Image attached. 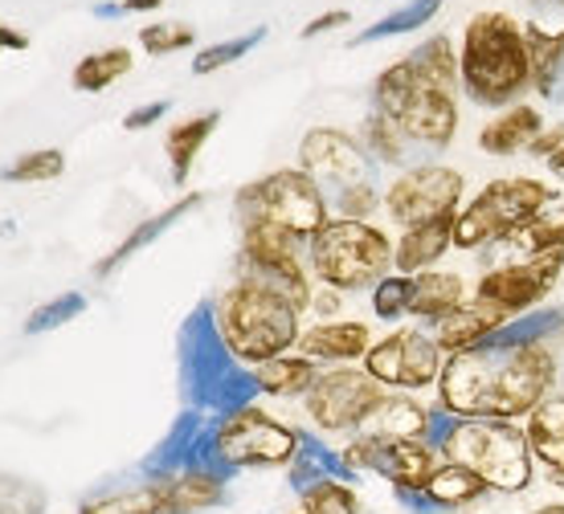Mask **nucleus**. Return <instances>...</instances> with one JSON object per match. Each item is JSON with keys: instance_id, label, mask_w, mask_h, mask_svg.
Segmentation results:
<instances>
[{"instance_id": "1", "label": "nucleus", "mask_w": 564, "mask_h": 514, "mask_svg": "<svg viewBox=\"0 0 564 514\" xmlns=\"http://www.w3.org/2000/svg\"><path fill=\"white\" fill-rule=\"evenodd\" d=\"M561 356L552 343L508 348L487 339L482 348L446 356L434 404L451 417L479 420H528L556 392Z\"/></svg>"}, {"instance_id": "2", "label": "nucleus", "mask_w": 564, "mask_h": 514, "mask_svg": "<svg viewBox=\"0 0 564 514\" xmlns=\"http://www.w3.org/2000/svg\"><path fill=\"white\" fill-rule=\"evenodd\" d=\"M458 90L482 111H508L532 90L523 21L511 13H475L458 42Z\"/></svg>"}, {"instance_id": "3", "label": "nucleus", "mask_w": 564, "mask_h": 514, "mask_svg": "<svg viewBox=\"0 0 564 514\" xmlns=\"http://www.w3.org/2000/svg\"><path fill=\"white\" fill-rule=\"evenodd\" d=\"M437 449L446 461H458L479 473L499 499H520L536 486L540 458L520 420H479L446 413L442 433H437Z\"/></svg>"}, {"instance_id": "4", "label": "nucleus", "mask_w": 564, "mask_h": 514, "mask_svg": "<svg viewBox=\"0 0 564 514\" xmlns=\"http://www.w3.org/2000/svg\"><path fill=\"white\" fill-rule=\"evenodd\" d=\"M213 319L241 368H258L295 351L303 335V310L250 278H234V286L217 294Z\"/></svg>"}, {"instance_id": "5", "label": "nucleus", "mask_w": 564, "mask_h": 514, "mask_svg": "<svg viewBox=\"0 0 564 514\" xmlns=\"http://www.w3.org/2000/svg\"><path fill=\"white\" fill-rule=\"evenodd\" d=\"M181 384H184V401L193 404L197 413H234L241 404L258 401V384L254 372L241 368L234 356H229L226 339L217 331V319H213V303L197 306L181 327Z\"/></svg>"}, {"instance_id": "6", "label": "nucleus", "mask_w": 564, "mask_h": 514, "mask_svg": "<svg viewBox=\"0 0 564 514\" xmlns=\"http://www.w3.org/2000/svg\"><path fill=\"white\" fill-rule=\"evenodd\" d=\"M307 270L319 286L339 294L372 291L393 274V237L372 221H332L307 241Z\"/></svg>"}, {"instance_id": "7", "label": "nucleus", "mask_w": 564, "mask_h": 514, "mask_svg": "<svg viewBox=\"0 0 564 514\" xmlns=\"http://www.w3.org/2000/svg\"><path fill=\"white\" fill-rule=\"evenodd\" d=\"M556 205V188L536 176H503L482 184L454 217V250L479 253L508 245L523 225H532L544 209Z\"/></svg>"}, {"instance_id": "8", "label": "nucleus", "mask_w": 564, "mask_h": 514, "mask_svg": "<svg viewBox=\"0 0 564 514\" xmlns=\"http://www.w3.org/2000/svg\"><path fill=\"white\" fill-rule=\"evenodd\" d=\"M234 212H238V225L262 221L295 233L299 241H311L332 221L324 188L303 167H279V172H267L262 181L241 184L234 196Z\"/></svg>"}, {"instance_id": "9", "label": "nucleus", "mask_w": 564, "mask_h": 514, "mask_svg": "<svg viewBox=\"0 0 564 514\" xmlns=\"http://www.w3.org/2000/svg\"><path fill=\"white\" fill-rule=\"evenodd\" d=\"M213 461L221 470H279L291 466L303 441V429L270 417L262 404H241L234 413H221L209 429Z\"/></svg>"}, {"instance_id": "10", "label": "nucleus", "mask_w": 564, "mask_h": 514, "mask_svg": "<svg viewBox=\"0 0 564 514\" xmlns=\"http://www.w3.org/2000/svg\"><path fill=\"white\" fill-rule=\"evenodd\" d=\"M384 401H389V389L377 384L360 363H348V368L319 372L315 389L303 396V413L319 437H356L372 425Z\"/></svg>"}, {"instance_id": "11", "label": "nucleus", "mask_w": 564, "mask_h": 514, "mask_svg": "<svg viewBox=\"0 0 564 514\" xmlns=\"http://www.w3.org/2000/svg\"><path fill=\"white\" fill-rule=\"evenodd\" d=\"M377 384H384L389 392H422L437 389L442 368H446V351L437 348V339L430 327L422 322H405L393 327L389 335H381L372 348H368L365 363H360Z\"/></svg>"}, {"instance_id": "12", "label": "nucleus", "mask_w": 564, "mask_h": 514, "mask_svg": "<svg viewBox=\"0 0 564 514\" xmlns=\"http://www.w3.org/2000/svg\"><path fill=\"white\" fill-rule=\"evenodd\" d=\"M466 205V176L451 164L422 160L393 172V181L384 184V212L397 229L454 217Z\"/></svg>"}, {"instance_id": "13", "label": "nucleus", "mask_w": 564, "mask_h": 514, "mask_svg": "<svg viewBox=\"0 0 564 514\" xmlns=\"http://www.w3.org/2000/svg\"><path fill=\"white\" fill-rule=\"evenodd\" d=\"M564 282V250L549 253H520L511 262H499L491 270H482L475 282V294L482 303L499 306L508 319H520L528 310L549 306L556 286Z\"/></svg>"}, {"instance_id": "14", "label": "nucleus", "mask_w": 564, "mask_h": 514, "mask_svg": "<svg viewBox=\"0 0 564 514\" xmlns=\"http://www.w3.org/2000/svg\"><path fill=\"white\" fill-rule=\"evenodd\" d=\"M299 167L324 188L327 200L344 188L377 181V172H381L372 164V155L365 152V143L356 140L352 131H339V127H311L299 143Z\"/></svg>"}, {"instance_id": "15", "label": "nucleus", "mask_w": 564, "mask_h": 514, "mask_svg": "<svg viewBox=\"0 0 564 514\" xmlns=\"http://www.w3.org/2000/svg\"><path fill=\"white\" fill-rule=\"evenodd\" d=\"M389 119L401 127V135L413 143V152L425 160L434 152H446L458 140V95L434 90V86H417Z\"/></svg>"}, {"instance_id": "16", "label": "nucleus", "mask_w": 564, "mask_h": 514, "mask_svg": "<svg viewBox=\"0 0 564 514\" xmlns=\"http://www.w3.org/2000/svg\"><path fill=\"white\" fill-rule=\"evenodd\" d=\"M487 499H495V494L479 473L458 466V461H442L417 494H401L397 502L410 514H475Z\"/></svg>"}, {"instance_id": "17", "label": "nucleus", "mask_w": 564, "mask_h": 514, "mask_svg": "<svg viewBox=\"0 0 564 514\" xmlns=\"http://www.w3.org/2000/svg\"><path fill=\"white\" fill-rule=\"evenodd\" d=\"M377 339L360 319H332V322H311L299 335V356L315 360L319 368H348V363H365L368 348Z\"/></svg>"}, {"instance_id": "18", "label": "nucleus", "mask_w": 564, "mask_h": 514, "mask_svg": "<svg viewBox=\"0 0 564 514\" xmlns=\"http://www.w3.org/2000/svg\"><path fill=\"white\" fill-rule=\"evenodd\" d=\"M508 315L499 310V306L482 303L479 294H470L454 315H446L442 322H434L430 331H434L437 348L446 351V356H463V351H475L482 348L491 335H499L508 327Z\"/></svg>"}, {"instance_id": "19", "label": "nucleus", "mask_w": 564, "mask_h": 514, "mask_svg": "<svg viewBox=\"0 0 564 514\" xmlns=\"http://www.w3.org/2000/svg\"><path fill=\"white\" fill-rule=\"evenodd\" d=\"M169 486V514H209L229 499V470L217 461L188 466V470L164 473Z\"/></svg>"}, {"instance_id": "20", "label": "nucleus", "mask_w": 564, "mask_h": 514, "mask_svg": "<svg viewBox=\"0 0 564 514\" xmlns=\"http://www.w3.org/2000/svg\"><path fill=\"white\" fill-rule=\"evenodd\" d=\"M446 413L437 404H425L410 392H389V401L381 404V413L372 417L365 433H381V437H405V441H430L437 445Z\"/></svg>"}, {"instance_id": "21", "label": "nucleus", "mask_w": 564, "mask_h": 514, "mask_svg": "<svg viewBox=\"0 0 564 514\" xmlns=\"http://www.w3.org/2000/svg\"><path fill=\"white\" fill-rule=\"evenodd\" d=\"M458 217V212H454ZM454 217H437V221L413 225V229H401V237L393 241V270L397 274H425V270H437V262L454 250Z\"/></svg>"}, {"instance_id": "22", "label": "nucleus", "mask_w": 564, "mask_h": 514, "mask_svg": "<svg viewBox=\"0 0 564 514\" xmlns=\"http://www.w3.org/2000/svg\"><path fill=\"white\" fill-rule=\"evenodd\" d=\"M523 37L532 66V95L544 102H564V25L549 29L540 21H523Z\"/></svg>"}, {"instance_id": "23", "label": "nucleus", "mask_w": 564, "mask_h": 514, "mask_svg": "<svg viewBox=\"0 0 564 514\" xmlns=\"http://www.w3.org/2000/svg\"><path fill=\"white\" fill-rule=\"evenodd\" d=\"M544 127L549 123H544L540 107H532V102H516V107H508V111H495L491 119L479 127V152L499 155V160L520 155L536 143V135L544 131Z\"/></svg>"}, {"instance_id": "24", "label": "nucleus", "mask_w": 564, "mask_h": 514, "mask_svg": "<svg viewBox=\"0 0 564 514\" xmlns=\"http://www.w3.org/2000/svg\"><path fill=\"white\" fill-rule=\"evenodd\" d=\"M200 205H205V193H188V196H181L176 205H169L164 212H155V217L140 221L128 237H123V241H119V245H115L111 253H107V258H99V265H95V278H111L119 265H128L135 253H143L148 245H155L160 237L169 233L172 225H181L184 217H188V212H197Z\"/></svg>"}, {"instance_id": "25", "label": "nucleus", "mask_w": 564, "mask_h": 514, "mask_svg": "<svg viewBox=\"0 0 564 514\" xmlns=\"http://www.w3.org/2000/svg\"><path fill=\"white\" fill-rule=\"evenodd\" d=\"M466 278L454 274V270H425L413 278V303H410V319L422 322V327H434L446 315H454L458 306L466 303Z\"/></svg>"}, {"instance_id": "26", "label": "nucleus", "mask_w": 564, "mask_h": 514, "mask_svg": "<svg viewBox=\"0 0 564 514\" xmlns=\"http://www.w3.org/2000/svg\"><path fill=\"white\" fill-rule=\"evenodd\" d=\"M250 372H254L258 396H270V401H303L315 389V380H319L324 368L315 360H307V356H299V351H286V356L258 363Z\"/></svg>"}, {"instance_id": "27", "label": "nucleus", "mask_w": 564, "mask_h": 514, "mask_svg": "<svg viewBox=\"0 0 564 514\" xmlns=\"http://www.w3.org/2000/svg\"><path fill=\"white\" fill-rule=\"evenodd\" d=\"M78 514H169L164 473H143L140 482H128L111 494H90L83 499Z\"/></svg>"}, {"instance_id": "28", "label": "nucleus", "mask_w": 564, "mask_h": 514, "mask_svg": "<svg viewBox=\"0 0 564 514\" xmlns=\"http://www.w3.org/2000/svg\"><path fill=\"white\" fill-rule=\"evenodd\" d=\"M217 123H221V111H205L193 114V119H181V123H172L164 131V155H169L172 167V184H188V172L197 164V155L205 152Z\"/></svg>"}, {"instance_id": "29", "label": "nucleus", "mask_w": 564, "mask_h": 514, "mask_svg": "<svg viewBox=\"0 0 564 514\" xmlns=\"http://www.w3.org/2000/svg\"><path fill=\"white\" fill-rule=\"evenodd\" d=\"M356 140L365 143V152L372 155V164L377 167H393V172H401V167H410V164H422V155L413 152V143L401 135V127L381 111L365 114V123H360V131H356Z\"/></svg>"}, {"instance_id": "30", "label": "nucleus", "mask_w": 564, "mask_h": 514, "mask_svg": "<svg viewBox=\"0 0 564 514\" xmlns=\"http://www.w3.org/2000/svg\"><path fill=\"white\" fill-rule=\"evenodd\" d=\"M286 470H291V486H295V494H303V490L315 486V482H327V478H348V482L356 478V473L344 466L339 449H332L327 437H319V433H303L295 461H291Z\"/></svg>"}, {"instance_id": "31", "label": "nucleus", "mask_w": 564, "mask_h": 514, "mask_svg": "<svg viewBox=\"0 0 564 514\" xmlns=\"http://www.w3.org/2000/svg\"><path fill=\"white\" fill-rule=\"evenodd\" d=\"M523 429L532 437L540 470H561L564 466V392H552L549 401L523 420Z\"/></svg>"}, {"instance_id": "32", "label": "nucleus", "mask_w": 564, "mask_h": 514, "mask_svg": "<svg viewBox=\"0 0 564 514\" xmlns=\"http://www.w3.org/2000/svg\"><path fill=\"white\" fill-rule=\"evenodd\" d=\"M405 62L413 66V74L422 78L425 86H434V90H451L458 95V50L446 33H434V37H425L422 45H413Z\"/></svg>"}, {"instance_id": "33", "label": "nucleus", "mask_w": 564, "mask_h": 514, "mask_svg": "<svg viewBox=\"0 0 564 514\" xmlns=\"http://www.w3.org/2000/svg\"><path fill=\"white\" fill-rule=\"evenodd\" d=\"M135 57H131L128 45H111V50H99V54H86L78 66H74L70 83L78 95H102L111 90L119 78H128Z\"/></svg>"}, {"instance_id": "34", "label": "nucleus", "mask_w": 564, "mask_h": 514, "mask_svg": "<svg viewBox=\"0 0 564 514\" xmlns=\"http://www.w3.org/2000/svg\"><path fill=\"white\" fill-rule=\"evenodd\" d=\"M442 4L446 0H405L401 9L393 13H384L381 21H372L368 29H360L352 37V45H377V42H389V37H405V33H417L442 13Z\"/></svg>"}, {"instance_id": "35", "label": "nucleus", "mask_w": 564, "mask_h": 514, "mask_svg": "<svg viewBox=\"0 0 564 514\" xmlns=\"http://www.w3.org/2000/svg\"><path fill=\"white\" fill-rule=\"evenodd\" d=\"M495 343H508V348H528V343H561L564 339V306H540L528 310L520 319H511L499 335H491Z\"/></svg>"}, {"instance_id": "36", "label": "nucleus", "mask_w": 564, "mask_h": 514, "mask_svg": "<svg viewBox=\"0 0 564 514\" xmlns=\"http://www.w3.org/2000/svg\"><path fill=\"white\" fill-rule=\"evenodd\" d=\"M299 511L303 514H365V502L356 494V486L348 478H327L315 482L299 494Z\"/></svg>"}, {"instance_id": "37", "label": "nucleus", "mask_w": 564, "mask_h": 514, "mask_svg": "<svg viewBox=\"0 0 564 514\" xmlns=\"http://www.w3.org/2000/svg\"><path fill=\"white\" fill-rule=\"evenodd\" d=\"M262 42H267V25H254L250 33H241V37H229V42L205 45V50H197V54H193V74H197V78H209V74L226 70V66L241 62V57L250 54L254 45H262Z\"/></svg>"}, {"instance_id": "38", "label": "nucleus", "mask_w": 564, "mask_h": 514, "mask_svg": "<svg viewBox=\"0 0 564 514\" xmlns=\"http://www.w3.org/2000/svg\"><path fill=\"white\" fill-rule=\"evenodd\" d=\"M511 250L520 253H549L564 250V200H556L552 209H544L532 225H523L520 233L508 241Z\"/></svg>"}, {"instance_id": "39", "label": "nucleus", "mask_w": 564, "mask_h": 514, "mask_svg": "<svg viewBox=\"0 0 564 514\" xmlns=\"http://www.w3.org/2000/svg\"><path fill=\"white\" fill-rule=\"evenodd\" d=\"M368 303H372V315L389 327H401V319H410V303H413V278L410 274H389L381 278L372 291H368Z\"/></svg>"}, {"instance_id": "40", "label": "nucleus", "mask_w": 564, "mask_h": 514, "mask_svg": "<svg viewBox=\"0 0 564 514\" xmlns=\"http://www.w3.org/2000/svg\"><path fill=\"white\" fill-rule=\"evenodd\" d=\"M62 172H66V155L57 152V147H42V152L17 155L13 164L0 172V181L4 184H50V181H57Z\"/></svg>"}, {"instance_id": "41", "label": "nucleus", "mask_w": 564, "mask_h": 514, "mask_svg": "<svg viewBox=\"0 0 564 514\" xmlns=\"http://www.w3.org/2000/svg\"><path fill=\"white\" fill-rule=\"evenodd\" d=\"M327 205H332V217H339V221H372L384 209V188L381 181L356 184V188L336 193Z\"/></svg>"}, {"instance_id": "42", "label": "nucleus", "mask_w": 564, "mask_h": 514, "mask_svg": "<svg viewBox=\"0 0 564 514\" xmlns=\"http://www.w3.org/2000/svg\"><path fill=\"white\" fill-rule=\"evenodd\" d=\"M50 511V494L42 482L33 478H17V473H0V514H45Z\"/></svg>"}, {"instance_id": "43", "label": "nucleus", "mask_w": 564, "mask_h": 514, "mask_svg": "<svg viewBox=\"0 0 564 514\" xmlns=\"http://www.w3.org/2000/svg\"><path fill=\"white\" fill-rule=\"evenodd\" d=\"M78 315H86V294L66 291V294H57V298H50V303H42L33 315H29L25 335H50V331H57V327H66V322H74Z\"/></svg>"}, {"instance_id": "44", "label": "nucleus", "mask_w": 564, "mask_h": 514, "mask_svg": "<svg viewBox=\"0 0 564 514\" xmlns=\"http://www.w3.org/2000/svg\"><path fill=\"white\" fill-rule=\"evenodd\" d=\"M140 45H143V54H152V57L181 54V50H193V45H197V29L184 25V21H152V25L140 29Z\"/></svg>"}, {"instance_id": "45", "label": "nucleus", "mask_w": 564, "mask_h": 514, "mask_svg": "<svg viewBox=\"0 0 564 514\" xmlns=\"http://www.w3.org/2000/svg\"><path fill=\"white\" fill-rule=\"evenodd\" d=\"M172 111L169 98H155V102H143V107H135V111L123 119V131H148V127H155L164 114Z\"/></svg>"}, {"instance_id": "46", "label": "nucleus", "mask_w": 564, "mask_h": 514, "mask_svg": "<svg viewBox=\"0 0 564 514\" xmlns=\"http://www.w3.org/2000/svg\"><path fill=\"white\" fill-rule=\"evenodd\" d=\"M311 310L319 315L315 322H332L344 315V294L332 291V286H315V294H311Z\"/></svg>"}, {"instance_id": "47", "label": "nucleus", "mask_w": 564, "mask_h": 514, "mask_svg": "<svg viewBox=\"0 0 564 514\" xmlns=\"http://www.w3.org/2000/svg\"><path fill=\"white\" fill-rule=\"evenodd\" d=\"M352 21V13L348 9H327V13H319L315 21H307L303 25V42H311V37H324V33H336V29H344Z\"/></svg>"}, {"instance_id": "48", "label": "nucleus", "mask_w": 564, "mask_h": 514, "mask_svg": "<svg viewBox=\"0 0 564 514\" xmlns=\"http://www.w3.org/2000/svg\"><path fill=\"white\" fill-rule=\"evenodd\" d=\"M561 147H564V123H549L536 135V143L528 147V155H532V160H544V164H549V160L556 152H561Z\"/></svg>"}, {"instance_id": "49", "label": "nucleus", "mask_w": 564, "mask_h": 514, "mask_svg": "<svg viewBox=\"0 0 564 514\" xmlns=\"http://www.w3.org/2000/svg\"><path fill=\"white\" fill-rule=\"evenodd\" d=\"M155 9H164V0H111V4H95V17L155 13Z\"/></svg>"}, {"instance_id": "50", "label": "nucleus", "mask_w": 564, "mask_h": 514, "mask_svg": "<svg viewBox=\"0 0 564 514\" xmlns=\"http://www.w3.org/2000/svg\"><path fill=\"white\" fill-rule=\"evenodd\" d=\"M29 37L13 25H0V54H25Z\"/></svg>"}, {"instance_id": "51", "label": "nucleus", "mask_w": 564, "mask_h": 514, "mask_svg": "<svg viewBox=\"0 0 564 514\" xmlns=\"http://www.w3.org/2000/svg\"><path fill=\"white\" fill-rule=\"evenodd\" d=\"M536 13H564V0H528Z\"/></svg>"}, {"instance_id": "52", "label": "nucleus", "mask_w": 564, "mask_h": 514, "mask_svg": "<svg viewBox=\"0 0 564 514\" xmlns=\"http://www.w3.org/2000/svg\"><path fill=\"white\" fill-rule=\"evenodd\" d=\"M544 167H549V172H552V181H561V184H564V147H561V152H556V155H552V160H549V164H544Z\"/></svg>"}, {"instance_id": "53", "label": "nucleus", "mask_w": 564, "mask_h": 514, "mask_svg": "<svg viewBox=\"0 0 564 514\" xmlns=\"http://www.w3.org/2000/svg\"><path fill=\"white\" fill-rule=\"evenodd\" d=\"M544 478H549L552 486H556L564 494V466H561V470H544Z\"/></svg>"}, {"instance_id": "54", "label": "nucleus", "mask_w": 564, "mask_h": 514, "mask_svg": "<svg viewBox=\"0 0 564 514\" xmlns=\"http://www.w3.org/2000/svg\"><path fill=\"white\" fill-rule=\"evenodd\" d=\"M286 514H303V511H286Z\"/></svg>"}]
</instances>
